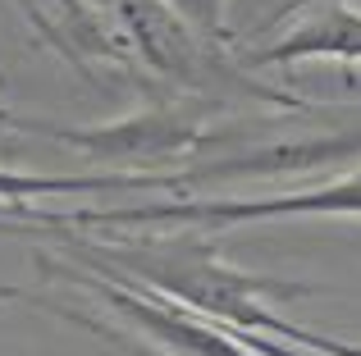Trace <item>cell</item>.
<instances>
[{
    "label": "cell",
    "instance_id": "cell-4",
    "mask_svg": "<svg viewBox=\"0 0 361 356\" xmlns=\"http://www.w3.org/2000/svg\"><path fill=\"white\" fill-rule=\"evenodd\" d=\"M283 343H288V348H302V352H316V356H361V343L334 338V333H320V329H311V324H298V320L288 324Z\"/></svg>",
    "mask_w": 361,
    "mask_h": 356
},
{
    "label": "cell",
    "instance_id": "cell-1",
    "mask_svg": "<svg viewBox=\"0 0 361 356\" xmlns=\"http://www.w3.org/2000/svg\"><path fill=\"white\" fill-rule=\"evenodd\" d=\"M274 220H361V170L307 187H283L261 196H151L137 205H82V210H27V229L51 233H156L197 229L220 233Z\"/></svg>",
    "mask_w": 361,
    "mask_h": 356
},
{
    "label": "cell",
    "instance_id": "cell-3",
    "mask_svg": "<svg viewBox=\"0 0 361 356\" xmlns=\"http://www.w3.org/2000/svg\"><path fill=\"white\" fill-rule=\"evenodd\" d=\"M183 170L160 174V170H78V174H55V170H14L0 165V210H14L27 233V210L46 196H110V192H188Z\"/></svg>",
    "mask_w": 361,
    "mask_h": 356
},
{
    "label": "cell",
    "instance_id": "cell-2",
    "mask_svg": "<svg viewBox=\"0 0 361 356\" xmlns=\"http://www.w3.org/2000/svg\"><path fill=\"white\" fill-rule=\"evenodd\" d=\"M243 69H293V64H361V9L348 0H320L307 5L302 18L279 32L265 46H238L233 42Z\"/></svg>",
    "mask_w": 361,
    "mask_h": 356
},
{
    "label": "cell",
    "instance_id": "cell-5",
    "mask_svg": "<svg viewBox=\"0 0 361 356\" xmlns=\"http://www.w3.org/2000/svg\"><path fill=\"white\" fill-rule=\"evenodd\" d=\"M0 233H23V220L14 210H0Z\"/></svg>",
    "mask_w": 361,
    "mask_h": 356
}]
</instances>
